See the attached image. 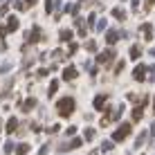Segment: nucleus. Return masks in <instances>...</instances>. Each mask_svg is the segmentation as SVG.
<instances>
[{
	"label": "nucleus",
	"instance_id": "obj_1",
	"mask_svg": "<svg viewBox=\"0 0 155 155\" xmlns=\"http://www.w3.org/2000/svg\"><path fill=\"white\" fill-rule=\"evenodd\" d=\"M72 110H74V99L72 97H63V99L56 101V113L61 117H70Z\"/></svg>",
	"mask_w": 155,
	"mask_h": 155
},
{
	"label": "nucleus",
	"instance_id": "obj_2",
	"mask_svg": "<svg viewBox=\"0 0 155 155\" xmlns=\"http://www.w3.org/2000/svg\"><path fill=\"white\" fill-rule=\"evenodd\" d=\"M130 130H133L130 124H121V126L113 133V142H121V140H126V137L130 135Z\"/></svg>",
	"mask_w": 155,
	"mask_h": 155
},
{
	"label": "nucleus",
	"instance_id": "obj_3",
	"mask_svg": "<svg viewBox=\"0 0 155 155\" xmlns=\"http://www.w3.org/2000/svg\"><path fill=\"white\" fill-rule=\"evenodd\" d=\"M113 56H115V52H113V50H106V52H101V54L97 56V63L106 65V63H110V61H113Z\"/></svg>",
	"mask_w": 155,
	"mask_h": 155
},
{
	"label": "nucleus",
	"instance_id": "obj_4",
	"mask_svg": "<svg viewBox=\"0 0 155 155\" xmlns=\"http://www.w3.org/2000/svg\"><path fill=\"white\" fill-rule=\"evenodd\" d=\"M77 77H79L77 68H65V70H63V79H65V81H74Z\"/></svg>",
	"mask_w": 155,
	"mask_h": 155
},
{
	"label": "nucleus",
	"instance_id": "obj_5",
	"mask_svg": "<svg viewBox=\"0 0 155 155\" xmlns=\"http://www.w3.org/2000/svg\"><path fill=\"white\" fill-rule=\"evenodd\" d=\"M133 77H135V81H144V77H146V68H144V65H137L135 72H133Z\"/></svg>",
	"mask_w": 155,
	"mask_h": 155
},
{
	"label": "nucleus",
	"instance_id": "obj_6",
	"mask_svg": "<svg viewBox=\"0 0 155 155\" xmlns=\"http://www.w3.org/2000/svg\"><path fill=\"white\" fill-rule=\"evenodd\" d=\"M38 38H41V29H38V27H34V29H31V34L27 36V45H34V43L38 41Z\"/></svg>",
	"mask_w": 155,
	"mask_h": 155
},
{
	"label": "nucleus",
	"instance_id": "obj_7",
	"mask_svg": "<svg viewBox=\"0 0 155 155\" xmlns=\"http://www.w3.org/2000/svg\"><path fill=\"white\" fill-rule=\"evenodd\" d=\"M18 18H16V16H9V23H7V31H16L18 29Z\"/></svg>",
	"mask_w": 155,
	"mask_h": 155
},
{
	"label": "nucleus",
	"instance_id": "obj_8",
	"mask_svg": "<svg viewBox=\"0 0 155 155\" xmlns=\"http://www.w3.org/2000/svg\"><path fill=\"white\" fill-rule=\"evenodd\" d=\"M34 106H36V97H29L27 101H25V104L23 106H20V108H23L25 110V113H27V110H31V108H34Z\"/></svg>",
	"mask_w": 155,
	"mask_h": 155
},
{
	"label": "nucleus",
	"instance_id": "obj_9",
	"mask_svg": "<svg viewBox=\"0 0 155 155\" xmlns=\"http://www.w3.org/2000/svg\"><path fill=\"white\" fill-rule=\"evenodd\" d=\"M106 99H108V97H106V94H99V97L94 99V108H97V110H101V108H104V106H106Z\"/></svg>",
	"mask_w": 155,
	"mask_h": 155
},
{
	"label": "nucleus",
	"instance_id": "obj_10",
	"mask_svg": "<svg viewBox=\"0 0 155 155\" xmlns=\"http://www.w3.org/2000/svg\"><path fill=\"white\" fill-rule=\"evenodd\" d=\"M16 128H18V119H16V117H12V119L7 121V133H14Z\"/></svg>",
	"mask_w": 155,
	"mask_h": 155
},
{
	"label": "nucleus",
	"instance_id": "obj_11",
	"mask_svg": "<svg viewBox=\"0 0 155 155\" xmlns=\"http://www.w3.org/2000/svg\"><path fill=\"white\" fill-rule=\"evenodd\" d=\"M117 38H119V34H117V31H108V34H106V43H110V45L117 43Z\"/></svg>",
	"mask_w": 155,
	"mask_h": 155
},
{
	"label": "nucleus",
	"instance_id": "obj_12",
	"mask_svg": "<svg viewBox=\"0 0 155 155\" xmlns=\"http://www.w3.org/2000/svg\"><path fill=\"white\" fill-rule=\"evenodd\" d=\"M113 148H115V142H108V140H106L104 144H101V151H104V153H108V151H113Z\"/></svg>",
	"mask_w": 155,
	"mask_h": 155
},
{
	"label": "nucleus",
	"instance_id": "obj_13",
	"mask_svg": "<svg viewBox=\"0 0 155 155\" xmlns=\"http://www.w3.org/2000/svg\"><path fill=\"white\" fill-rule=\"evenodd\" d=\"M65 12L72 14V16H77L79 14V5H65Z\"/></svg>",
	"mask_w": 155,
	"mask_h": 155
},
{
	"label": "nucleus",
	"instance_id": "obj_14",
	"mask_svg": "<svg viewBox=\"0 0 155 155\" xmlns=\"http://www.w3.org/2000/svg\"><path fill=\"white\" fill-rule=\"evenodd\" d=\"M16 153H18V155H27L29 153V146H27V144H20V146L16 148Z\"/></svg>",
	"mask_w": 155,
	"mask_h": 155
},
{
	"label": "nucleus",
	"instance_id": "obj_15",
	"mask_svg": "<svg viewBox=\"0 0 155 155\" xmlns=\"http://www.w3.org/2000/svg\"><path fill=\"white\" fill-rule=\"evenodd\" d=\"M94 135H97V133H94V128H85V140H88V142H92Z\"/></svg>",
	"mask_w": 155,
	"mask_h": 155
},
{
	"label": "nucleus",
	"instance_id": "obj_16",
	"mask_svg": "<svg viewBox=\"0 0 155 155\" xmlns=\"http://www.w3.org/2000/svg\"><path fill=\"white\" fill-rule=\"evenodd\" d=\"M142 31H144V36H146V38H151V36H153V27H151V25H144Z\"/></svg>",
	"mask_w": 155,
	"mask_h": 155
},
{
	"label": "nucleus",
	"instance_id": "obj_17",
	"mask_svg": "<svg viewBox=\"0 0 155 155\" xmlns=\"http://www.w3.org/2000/svg\"><path fill=\"white\" fill-rule=\"evenodd\" d=\"M56 90H58V81H56V79H54V81H52V83H50V90H47V92H50V94H52V97H54V92H56Z\"/></svg>",
	"mask_w": 155,
	"mask_h": 155
},
{
	"label": "nucleus",
	"instance_id": "obj_18",
	"mask_svg": "<svg viewBox=\"0 0 155 155\" xmlns=\"http://www.w3.org/2000/svg\"><path fill=\"white\" fill-rule=\"evenodd\" d=\"M85 50H88V52H97V43H94V41H88V43H85Z\"/></svg>",
	"mask_w": 155,
	"mask_h": 155
},
{
	"label": "nucleus",
	"instance_id": "obj_19",
	"mask_svg": "<svg viewBox=\"0 0 155 155\" xmlns=\"http://www.w3.org/2000/svg\"><path fill=\"white\" fill-rule=\"evenodd\" d=\"M70 38H72V31L70 29H63L61 31V41H70Z\"/></svg>",
	"mask_w": 155,
	"mask_h": 155
},
{
	"label": "nucleus",
	"instance_id": "obj_20",
	"mask_svg": "<svg viewBox=\"0 0 155 155\" xmlns=\"http://www.w3.org/2000/svg\"><path fill=\"white\" fill-rule=\"evenodd\" d=\"M113 16H115V18H119V20H124V18H126V14L121 12V9H113Z\"/></svg>",
	"mask_w": 155,
	"mask_h": 155
},
{
	"label": "nucleus",
	"instance_id": "obj_21",
	"mask_svg": "<svg viewBox=\"0 0 155 155\" xmlns=\"http://www.w3.org/2000/svg\"><path fill=\"white\" fill-rule=\"evenodd\" d=\"M144 142H146V133H142V135H140V137H137V142H135V146H137V148H140V146H142V144H144Z\"/></svg>",
	"mask_w": 155,
	"mask_h": 155
},
{
	"label": "nucleus",
	"instance_id": "obj_22",
	"mask_svg": "<svg viewBox=\"0 0 155 155\" xmlns=\"http://www.w3.org/2000/svg\"><path fill=\"white\" fill-rule=\"evenodd\" d=\"M130 58H140V47H133V50H130Z\"/></svg>",
	"mask_w": 155,
	"mask_h": 155
},
{
	"label": "nucleus",
	"instance_id": "obj_23",
	"mask_svg": "<svg viewBox=\"0 0 155 155\" xmlns=\"http://www.w3.org/2000/svg\"><path fill=\"white\" fill-rule=\"evenodd\" d=\"M14 7L18 9V12H23V9H27V7H25V2H20V0H16V2H14Z\"/></svg>",
	"mask_w": 155,
	"mask_h": 155
},
{
	"label": "nucleus",
	"instance_id": "obj_24",
	"mask_svg": "<svg viewBox=\"0 0 155 155\" xmlns=\"http://www.w3.org/2000/svg\"><path fill=\"white\" fill-rule=\"evenodd\" d=\"M70 146H72V148H79V146H81V140H79V137H74V140L70 142Z\"/></svg>",
	"mask_w": 155,
	"mask_h": 155
},
{
	"label": "nucleus",
	"instance_id": "obj_25",
	"mask_svg": "<svg viewBox=\"0 0 155 155\" xmlns=\"http://www.w3.org/2000/svg\"><path fill=\"white\" fill-rule=\"evenodd\" d=\"M14 151V142H7L5 144V153H12Z\"/></svg>",
	"mask_w": 155,
	"mask_h": 155
},
{
	"label": "nucleus",
	"instance_id": "obj_26",
	"mask_svg": "<svg viewBox=\"0 0 155 155\" xmlns=\"http://www.w3.org/2000/svg\"><path fill=\"white\" fill-rule=\"evenodd\" d=\"M106 25H108V23H106V20H99V25H97V29H99V31H104V29H106Z\"/></svg>",
	"mask_w": 155,
	"mask_h": 155
},
{
	"label": "nucleus",
	"instance_id": "obj_27",
	"mask_svg": "<svg viewBox=\"0 0 155 155\" xmlns=\"http://www.w3.org/2000/svg\"><path fill=\"white\" fill-rule=\"evenodd\" d=\"M54 58H58V61H63L65 56H63V52H58V50H56V52H54Z\"/></svg>",
	"mask_w": 155,
	"mask_h": 155
},
{
	"label": "nucleus",
	"instance_id": "obj_28",
	"mask_svg": "<svg viewBox=\"0 0 155 155\" xmlns=\"http://www.w3.org/2000/svg\"><path fill=\"white\" fill-rule=\"evenodd\" d=\"M65 133H68V135H70V137H72V135H74V133H77V128H74V126H70V128H68V130H65Z\"/></svg>",
	"mask_w": 155,
	"mask_h": 155
},
{
	"label": "nucleus",
	"instance_id": "obj_29",
	"mask_svg": "<svg viewBox=\"0 0 155 155\" xmlns=\"http://www.w3.org/2000/svg\"><path fill=\"white\" fill-rule=\"evenodd\" d=\"M34 2H36V0H25V7H31Z\"/></svg>",
	"mask_w": 155,
	"mask_h": 155
},
{
	"label": "nucleus",
	"instance_id": "obj_30",
	"mask_svg": "<svg viewBox=\"0 0 155 155\" xmlns=\"http://www.w3.org/2000/svg\"><path fill=\"white\" fill-rule=\"evenodd\" d=\"M151 135H155V126H153V133H151Z\"/></svg>",
	"mask_w": 155,
	"mask_h": 155
},
{
	"label": "nucleus",
	"instance_id": "obj_31",
	"mask_svg": "<svg viewBox=\"0 0 155 155\" xmlns=\"http://www.w3.org/2000/svg\"><path fill=\"white\" fill-rule=\"evenodd\" d=\"M153 113H155V104H153Z\"/></svg>",
	"mask_w": 155,
	"mask_h": 155
}]
</instances>
